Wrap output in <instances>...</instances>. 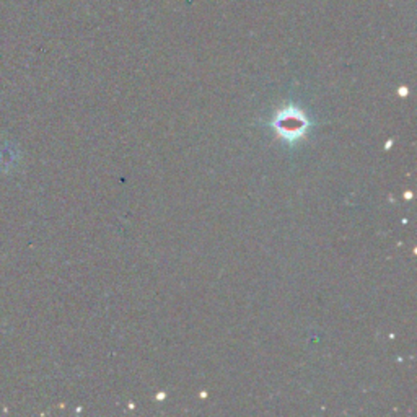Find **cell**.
I'll return each mask as SVG.
<instances>
[{"mask_svg":"<svg viewBox=\"0 0 417 417\" xmlns=\"http://www.w3.org/2000/svg\"><path fill=\"white\" fill-rule=\"evenodd\" d=\"M302 122H307L305 119H303L302 116H279L278 119V129H279V134H282L285 139H294V137H299V135H302L303 129H305L307 124Z\"/></svg>","mask_w":417,"mask_h":417,"instance_id":"obj_1","label":"cell"}]
</instances>
